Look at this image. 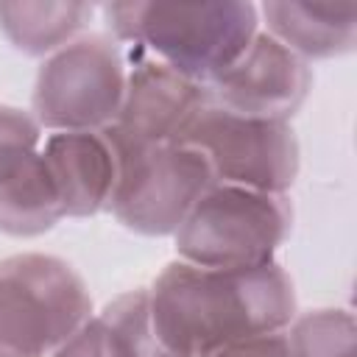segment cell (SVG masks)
<instances>
[{
  "instance_id": "e0dca14e",
  "label": "cell",
  "mask_w": 357,
  "mask_h": 357,
  "mask_svg": "<svg viewBox=\"0 0 357 357\" xmlns=\"http://www.w3.org/2000/svg\"><path fill=\"white\" fill-rule=\"evenodd\" d=\"M50 357H106L103 354V340H100L98 318L92 315L86 324H81Z\"/></svg>"
},
{
  "instance_id": "277c9868",
  "label": "cell",
  "mask_w": 357,
  "mask_h": 357,
  "mask_svg": "<svg viewBox=\"0 0 357 357\" xmlns=\"http://www.w3.org/2000/svg\"><path fill=\"white\" fill-rule=\"evenodd\" d=\"M92 315L89 287L67 259L39 251L0 259V357H50Z\"/></svg>"
},
{
  "instance_id": "8fae6325",
  "label": "cell",
  "mask_w": 357,
  "mask_h": 357,
  "mask_svg": "<svg viewBox=\"0 0 357 357\" xmlns=\"http://www.w3.org/2000/svg\"><path fill=\"white\" fill-rule=\"evenodd\" d=\"M42 159L64 218H92L109 209L117 184V151L103 131H53Z\"/></svg>"
},
{
  "instance_id": "ba28073f",
  "label": "cell",
  "mask_w": 357,
  "mask_h": 357,
  "mask_svg": "<svg viewBox=\"0 0 357 357\" xmlns=\"http://www.w3.org/2000/svg\"><path fill=\"white\" fill-rule=\"evenodd\" d=\"M42 126L28 109L0 103V231L39 237L64 215L42 159Z\"/></svg>"
},
{
  "instance_id": "4fadbf2b",
  "label": "cell",
  "mask_w": 357,
  "mask_h": 357,
  "mask_svg": "<svg viewBox=\"0 0 357 357\" xmlns=\"http://www.w3.org/2000/svg\"><path fill=\"white\" fill-rule=\"evenodd\" d=\"M95 6L78 0H17L0 3V31L14 50L47 59L84 33Z\"/></svg>"
},
{
  "instance_id": "52a82bcc",
  "label": "cell",
  "mask_w": 357,
  "mask_h": 357,
  "mask_svg": "<svg viewBox=\"0 0 357 357\" xmlns=\"http://www.w3.org/2000/svg\"><path fill=\"white\" fill-rule=\"evenodd\" d=\"M176 142L201 151L218 184L287 192L298 176V139L284 120L234 114L209 100Z\"/></svg>"
},
{
  "instance_id": "9c48e42d",
  "label": "cell",
  "mask_w": 357,
  "mask_h": 357,
  "mask_svg": "<svg viewBox=\"0 0 357 357\" xmlns=\"http://www.w3.org/2000/svg\"><path fill=\"white\" fill-rule=\"evenodd\" d=\"M312 89V70L304 59L259 28L245 53L206 84L209 100L245 117L284 120L304 106Z\"/></svg>"
},
{
  "instance_id": "8992f818",
  "label": "cell",
  "mask_w": 357,
  "mask_h": 357,
  "mask_svg": "<svg viewBox=\"0 0 357 357\" xmlns=\"http://www.w3.org/2000/svg\"><path fill=\"white\" fill-rule=\"evenodd\" d=\"M126 50L109 33H81L42 59L31 114L42 131H103L114 126L126 95Z\"/></svg>"
},
{
  "instance_id": "7a4b0ae2",
  "label": "cell",
  "mask_w": 357,
  "mask_h": 357,
  "mask_svg": "<svg viewBox=\"0 0 357 357\" xmlns=\"http://www.w3.org/2000/svg\"><path fill=\"white\" fill-rule=\"evenodd\" d=\"M100 14L120 47L142 50L204 86L229 70L259 33V11L248 0H134L106 3Z\"/></svg>"
},
{
  "instance_id": "7c38bea8",
  "label": "cell",
  "mask_w": 357,
  "mask_h": 357,
  "mask_svg": "<svg viewBox=\"0 0 357 357\" xmlns=\"http://www.w3.org/2000/svg\"><path fill=\"white\" fill-rule=\"evenodd\" d=\"M259 25L298 59L324 61L354 50L357 3H312V0H268L257 6Z\"/></svg>"
},
{
  "instance_id": "2e32d148",
  "label": "cell",
  "mask_w": 357,
  "mask_h": 357,
  "mask_svg": "<svg viewBox=\"0 0 357 357\" xmlns=\"http://www.w3.org/2000/svg\"><path fill=\"white\" fill-rule=\"evenodd\" d=\"M206 357H293V354H290L287 332H271V335H259V337H251V340L231 343V346L218 349Z\"/></svg>"
},
{
  "instance_id": "3957f363",
  "label": "cell",
  "mask_w": 357,
  "mask_h": 357,
  "mask_svg": "<svg viewBox=\"0 0 357 357\" xmlns=\"http://www.w3.org/2000/svg\"><path fill=\"white\" fill-rule=\"evenodd\" d=\"M290 231L293 204L287 192H259L215 181L173 231V245L181 262L240 271L276 262Z\"/></svg>"
},
{
  "instance_id": "5b68a950",
  "label": "cell",
  "mask_w": 357,
  "mask_h": 357,
  "mask_svg": "<svg viewBox=\"0 0 357 357\" xmlns=\"http://www.w3.org/2000/svg\"><path fill=\"white\" fill-rule=\"evenodd\" d=\"M117 151V184L109 201L114 220L145 237H173L190 209L215 184L206 156L184 142H134L106 128Z\"/></svg>"
},
{
  "instance_id": "6da1fadb",
  "label": "cell",
  "mask_w": 357,
  "mask_h": 357,
  "mask_svg": "<svg viewBox=\"0 0 357 357\" xmlns=\"http://www.w3.org/2000/svg\"><path fill=\"white\" fill-rule=\"evenodd\" d=\"M148 301L156 335L178 357L284 332L296 318L293 279L279 262L218 271L176 259L153 279Z\"/></svg>"
},
{
  "instance_id": "9a60e30c",
  "label": "cell",
  "mask_w": 357,
  "mask_h": 357,
  "mask_svg": "<svg viewBox=\"0 0 357 357\" xmlns=\"http://www.w3.org/2000/svg\"><path fill=\"white\" fill-rule=\"evenodd\" d=\"M284 332L293 357H357V326L346 307L296 312Z\"/></svg>"
},
{
  "instance_id": "5bb4252c",
  "label": "cell",
  "mask_w": 357,
  "mask_h": 357,
  "mask_svg": "<svg viewBox=\"0 0 357 357\" xmlns=\"http://www.w3.org/2000/svg\"><path fill=\"white\" fill-rule=\"evenodd\" d=\"M95 318L106 357H178L156 335L148 287L120 293L100 312H95Z\"/></svg>"
},
{
  "instance_id": "30bf717a",
  "label": "cell",
  "mask_w": 357,
  "mask_h": 357,
  "mask_svg": "<svg viewBox=\"0 0 357 357\" xmlns=\"http://www.w3.org/2000/svg\"><path fill=\"white\" fill-rule=\"evenodd\" d=\"M126 95L120 114L109 128L134 142H176L190 120L209 103L206 86L184 78L142 50H126Z\"/></svg>"
}]
</instances>
